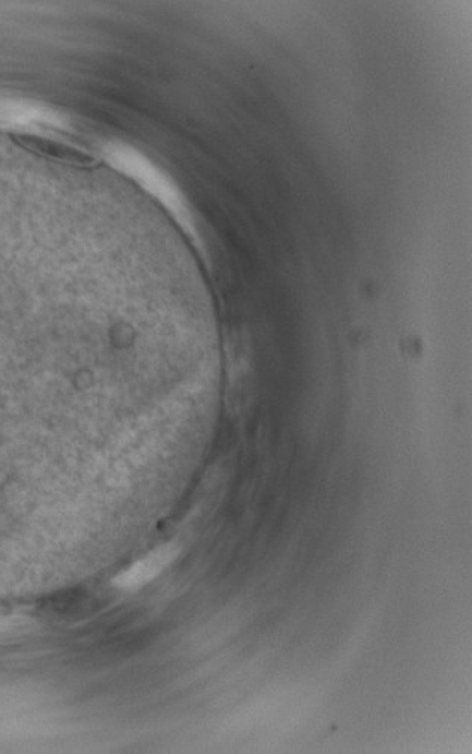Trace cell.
Instances as JSON below:
<instances>
[{"instance_id": "1", "label": "cell", "mask_w": 472, "mask_h": 754, "mask_svg": "<svg viewBox=\"0 0 472 754\" xmlns=\"http://www.w3.org/2000/svg\"><path fill=\"white\" fill-rule=\"evenodd\" d=\"M177 555H179V548L172 543L157 548L150 554L132 564L126 571L117 575L112 584L121 591L140 590L157 578L165 571V567H168L177 559Z\"/></svg>"}]
</instances>
